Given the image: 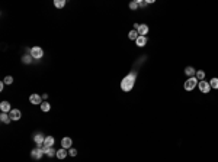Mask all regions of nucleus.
<instances>
[{
    "label": "nucleus",
    "instance_id": "obj_1",
    "mask_svg": "<svg viewBox=\"0 0 218 162\" xmlns=\"http://www.w3.org/2000/svg\"><path fill=\"white\" fill-rule=\"evenodd\" d=\"M135 80H137V73L132 71L127 77L122 78V81H121V88H122L124 91H131L132 87H134V84H135Z\"/></svg>",
    "mask_w": 218,
    "mask_h": 162
},
{
    "label": "nucleus",
    "instance_id": "obj_2",
    "mask_svg": "<svg viewBox=\"0 0 218 162\" xmlns=\"http://www.w3.org/2000/svg\"><path fill=\"white\" fill-rule=\"evenodd\" d=\"M198 78L196 77H190V78H188V80L185 81V90L186 91H192V90H195V87L198 85Z\"/></svg>",
    "mask_w": 218,
    "mask_h": 162
},
{
    "label": "nucleus",
    "instance_id": "obj_3",
    "mask_svg": "<svg viewBox=\"0 0 218 162\" xmlns=\"http://www.w3.org/2000/svg\"><path fill=\"white\" fill-rule=\"evenodd\" d=\"M29 54H31L32 58H35V59H40V58L44 57V51L41 46H32V49L29 51Z\"/></svg>",
    "mask_w": 218,
    "mask_h": 162
},
{
    "label": "nucleus",
    "instance_id": "obj_4",
    "mask_svg": "<svg viewBox=\"0 0 218 162\" xmlns=\"http://www.w3.org/2000/svg\"><path fill=\"white\" fill-rule=\"evenodd\" d=\"M44 154H45V152H44V148H41V145H38L35 149H32V152H31V156H32L34 159H41Z\"/></svg>",
    "mask_w": 218,
    "mask_h": 162
},
{
    "label": "nucleus",
    "instance_id": "obj_5",
    "mask_svg": "<svg viewBox=\"0 0 218 162\" xmlns=\"http://www.w3.org/2000/svg\"><path fill=\"white\" fill-rule=\"evenodd\" d=\"M198 88H199V91L201 93H204V94H207V93H210V90H211V85H210V82H207V81H199L198 82Z\"/></svg>",
    "mask_w": 218,
    "mask_h": 162
},
{
    "label": "nucleus",
    "instance_id": "obj_6",
    "mask_svg": "<svg viewBox=\"0 0 218 162\" xmlns=\"http://www.w3.org/2000/svg\"><path fill=\"white\" fill-rule=\"evenodd\" d=\"M29 101L32 103V104H42V96H40V94H32L31 97H29Z\"/></svg>",
    "mask_w": 218,
    "mask_h": 162
},
{
    "label": "nucleus",
    "instance_id": "obj_7",
    "mask_svg": "<svg viewBox=\"0 0 218 162\" xmlns=\"http://www.w3.org/2000/svg\"><path fill=\"white\" fill-rule=\"evenodd\" d=\"M0 110H1V113H10V112H12L10 103H9V101H1V103H0Z\"/></svg>",
    "mask_w": 218,
    "mask_h": 162
},
{
    "label": "nucleus",
    "instance_id": "obj_8",
    "mask_svg": "<svg viewBox=\"0 0 218 162\" xmlns=\"http://www.w3.org/2000/svg\"><path fill=\"white\" fill-rule=\"evenodd\" d=\"M9 116H10L12 120H19L20 116H22V113H20V110H18V109H12V112L9 113Z\"/></svg>",
    "mask_w": 218,
    "mask_h": 162
},
{
    "label": "nucleus",
    "instance_id": "obj_9",
    "mask_svg": "<svg viewBox=\"0 0 218 162\" xmlns=\"http://www.w3.org/2000/svg\"><path fill=\"white\" fill-rule=\"evenodd\" d=\"M71 143H73V140H71L70 138H67V136L61 139V146H63L64 149H70V148H71Z\"/></svg>",
    "mask_w": 218,
    "mask_h": 162
},
{
    "label": "nucleus",
    "instance_id": "obj_10",
    "mask_svg": "<svg viewBox=\"0 0 218 162\" xmlns=\"http://www.w3.org/2000/svg\"><path fill=\"white\" fill-rule=\"evenodd\" d=\"M137 32H138L140 36H145V35L148 34V26H147V25H140Z\"/></svg>",
    "mask_w": 218,
    "mask_h": 162
},
{
    "label": "nucleus",
    "instance_id": "obj_11",
    "mask_svg": "<svg viewBox=\"0 0 218 162\" xmlns=\"http://www.w3.org/2000/svg\"><path fill=\"white\" fill-rule=\"evenodd\" d=\"M44 140H45V138H44L42 133H35V135H34V142H35L37 145H42Z\"/></svg>",
    "mask_w": 218,
    "mask_h": 162
},
{
    "label": "nucleus",
    "instance_id": "obj_12",
    "mask_svg": "<svg viewBox=\"0 0 218 162\" xmlns=\"http://www.w3.org/2000/svg\"><path fill=\"white\" fill-rule=\"evenodd\" d=\"M135 43H137V46H140V48L145 46V45H147V36H138L137 40H135Z\"/></svg>",
    "mask_w": 218,
    "mask_h": 162
},
{
    "label": "nucleus",
    "instance_id": "obj_13",
    "mask_svg": "<svg viewBox=\"0 0 218 162\" xmlns=\"http://www.w3.org/2000/svg\"><path fill=\"white\" fill-rule=\"evenodd\" d=\"M54 142H55V139H54L52 136H45V140H44V146H47V148H51V146L54 145Z\"/></svg>",
    "mask_w": 218,
    "mask_h": 162
},
{
    "label": "nucleus",
    "instance_id": "obj_14",
    "mask_svg": "<svg viewBox=\"0 0 218 162\" xmlns=\"http://www.w3.org/2000/svg\"><path fill=\"white\" fill-rule=\"evenodd\" d=\"M185 74L190 78V77H195V74H196V70L193 68V67H186L185 68Z\"/></svg>",
    "mask_w": 218,
    "mask_h": 162
},
{
    "label": "nucleus",
    "instance_id": "obj_15",
    "mask_svg": "<svg viewBox=\"0 0 218 162\" xmlns=\"http://www.w3.org/2000/svg\"><path fill=\"white\" fill-rule=\"evenodd\" d=\"M44 152L48 155V156H57V151L51 146V148H47V146H44Z\"/></svg>",
    "mask_w": 218,
    "mask_h": 162
},
{
    "label": "nucleus",
    "instance_id": "obj_16",
    "mask_svg": "<svg viewBox=\"0 0 218 162\" xmlns=\"http://www.w3.org/2000/svg\"><path fill=\"white\" fill-rule=\"evenodd\" d=\"M66 156H67V149L63 148V149L57 151V158H58V159H64Z\"/></svg>",
    "mask_w": 218,
    "mask_h": 162
},
{
    "label": "nucleus",
    "instance_id": "obj_17",
    "mask_svg": "<svg viewBox=\"0 0 218 162\" xmlns=\"http://www.w3.org/2000/svg\"><path fill=\"white\" fill-rule=\"evenodd\" d=\"M0 120L3 122V123H6V124H7V123H10V120H12V119H10V116H9L7 113H1V115H0Z\"/></svg>",
    "mask_w": 218,
    "mask_h": 162
},
{
    "label": "nucleus",
    "instance_id": "obj_18",
    "mask_svg": "<svg viewBox=\"0 0 218 162\" xmlns=\"http://www.w3.org/2000/svg\"><path fill=\"white\" fill-rule=\"evenodd\" d=\"M54 6L58 7V9H61V7L66 6V0H54Z\"/></svg>",
    "mask_w": 218,
    "mask_h": 162
},
{
    "label": "nucleus",
    "instance_id": "obj_19",
    "mask_svg": "<svg viewBox=\"0 0 218 162\" xmlns=\"http://www.w3.org/2000/svg\"><path fill=\"white\" fill-rule=\"evenodd\" d=\"M31 61H32V55H31V54H26V55L22 58V62H23V64H29Z\"/></svg>",
    "mask_w": 218,
    "mask_h": 162
},
{
    "label": "nucleus",
    "instance_id": "obj_20",
    "mask_svg": "<svg viewBox=\"0 0 218 162\" xmlns=\"http://www.w3.org/2000/svg\"><path fill=\"white\" fill-rule=\"evenodd\" d=\"M195 77H196L199 81H204V78H205V73H204V71H196Z\"/></svg>",
    "mask_w": 218,
    "mask_h": 162
},
{
    "label": "nucleus",
    "instance_id": "obj_21",
    "mask_svg": "<svg viewBox=\"0 0 218 162\" xmlns=\"http://www.w3.org/2000/svg\"><path fill=\"white\" fill-rule=\"evenodd\" d=\"M128 36H130V39L137 40V38H138L140 35H138V32H137V31H131L130 34H128Z\"/></svg>",
    "mask_w": 218,
    "mask_h": 162
},
{
    "label": "nucleus",
    "instance_id": "obj_22",
    "mask_svg": "<svg viewBox=\"0 0 218 162\" xmlns=\"http://www.w3.org/2000/svg\"><path fill=\"white\" fill-rule=\"evenodd\" d=\"M210 85H211V88L218 90V78H212V80L210 81Z\"/></svg>",
    "mask_w": 218,
    "mask_h": 162
},
{
    "label": "nucleus",
    "instance_id": "obj_23",
    "mask_svg": "<svg viewBox=\"0 0 218 162\" xmlns=\"http://www.w3.org/2000/svg\"><path fill=\"white\" fill-rule=\"evenodd\" d=\"M140 7V4H138V0H135V1H131L130 3V9L131 10H135V9H138Z\"/></svg>",
    "mask_w": 218,
    "mask_h": 162
},
{
    "label": "nucleus",
    "instance_id": "obj_24",
    "mask_svg": "<svg viewBox=\"0 0 218 162\" xmlns=\"http://www.w3.org/2000/svg\"><path fill=\"white\" fill-rule=\"evenodd\" d=\"M49 109H51V106H49L48 103H45V101H44L42 104H41V110H42V112H48Z\"/></svg>",
    "mask_w": 218,
    "mask_h": 162
},
{
    "label": "nucleus",
    "instance_id": "obj_25",
    "mask_svg": "<svg viewBox=\"0 0 218 162\" xmlns=\"http://www.w3.org/2000/svg\"><path fill=\"white\" fill-rule=\"evenodd\" d=\"M3 82H4V84H12V82H13V78H12L10 75H7V77L4 78V81H3Z\"/></svg>",
    "mask_w": 218,
    "mask_h": 162
},
{
    "label": "nucleus",
    "instance_id": "obj_26",
    "mask_svg": "<svg viewBox=\"0 0 218 162\" xmlns=\"http://www.w3.org/2000/svg\"><path fill=\"white\" fill-rule=\"evenodd\" d=\"M68 154H70L71 156H76V155H77V151H76V149H68Z\"/></svg>",
    "mask_w": 218,
    "mask_h": 162
},
{
    "label": "nucleus",
    "instance_id": "obj_27",
    "mask_svg": "<svg viewBox=\"0 0 218 162\" xmlns=\"http://www.w3.org/2000/svg\"><path fill=\"white\" fill-rule=\"evenodd\" d=\"M138 4H140V7H144L147 4V1H138Z\"/></svg>",
    "mask_w": 218,
    "mask_h": 162
}]
</instances>
